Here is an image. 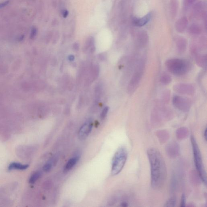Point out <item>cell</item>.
I'll use <instances>...</instances> for the list:
<instances>
[{
    "label": "cell",
    "mask_w": 207,
    "mask_h": 207,
    "mask_svg": "<svg viewBox=\"0 0 207 207\" xmlns=\"http://www.w3.org/2000/svg\"><path fill=\"white\" fill-rule=\"evenodd\" d=\"M151 167V184L153 189L163 187L167 177V169L164 158L156 148H151L147 151Z\"/></svg>",
    "instance_id": "cell-1"
},
{
    "label": "cell",
    "mask_w": 207,
    "mask_h": 207,
    "mask_svg": "<svg viewBox=\"0 0 207 207\" xmlns=\"http://www.w3.org/2000/svg\"><path fill=\"white\" fill-rule=\"evenodd\" d=\"M191 139L195 167L202 181L205 185H206V173L204 167L200 149L194 136H191Z\"/></svg>",
    "instance_id": "cell-2"
},
{
    "label": "cell",
    "mask_w": 207,
    "mask_h": 207,
    "mask_svg": "<svg viewBox=\"0 0 207 207\" xmlns=\"http://www.w3.org/2000/svg\"><path fill=\"white\" fill-rule=\"evenodd\" d=\"M128 158V151L125 147L118 148L114 154L112 160L111 175H116L123 169Z\"/></svg>",
    "instance_id": "cell-3"
},
{
    "label": "cell",
    "mask_w": 207,
    "mask_h": 207,
    "mask_svg": "<svg viewBox=\"0 0 207 207\" xmlns=\"http://www.w3.org/2000/svg\"><path fill=\"white\" fill-rule=\"evenodd\" d=\"M165 65L170 72L177 76L185 74L190 68L189 62L177 58L167 60L165 62Z\"/></svg>",
    "instance_id": "cell-4"
},
{
    "label": "cell",
    "mask_w": 207,
    "mask_h": 207,
    "mask_svg": "<svg viewBox=\"0 0 207 207\" xmlns=\"http://www.w3.org/2000/svg\"><path fill=\"white\" fill-rule=\"evenodd\" d=\"M144 67V64L143 61H140L129 84L128 89L130 93H133L138 87L142 78Z\"/></svg>",
    "instance_id": "cell-5"
},
{
    "label": "cell",
    "mask_w": 207,
    "mask_h": 207,
    "mask_svg": "<svg viewBox=\"0 0 207 207\" xmlns=\"http://www.w3.org/2000/svg\"><path fill=\"white\" fill-rule=\"evenodd\" d=\"M173 104L176 109L184 112H188L191 108L190 101L188 98L179 95L174 97Z\"/></svg>",
    "instance_id": "cell-6"
},
{
    "label": "cell",
    "mask_w": 207,
    "mask_h": 207,
    "mask_svg": "<svg viewBox=\"0 0 207 207\" xmlns=\"http://www.w3.org/2000/svg\"><path fill=\"white\" fill-rule=\"evenodd\" d=\"M174 90L177 93L181 94L192 95L194 94L195 89L194 86L190 84H178L174 85Z\"/></svg>",
    "instance_id": "cell-7"
},
{
    "label": "cell",
    "mask_w": 207,
    "mask_h": 207,
    "mask_svg": "<svg viewBox=\"0 0 207 207\" xmlns=\"http://www.w3.org/2000/svg\"><path fill=\"white\" fill-rule=\"evenodd\" d=\"M93 127V124L91 121L85 123L81 127L78 132V137L80 140H85L91 133Z\"/></svg>",
    "instance_id": "cell-8"
},
{
    "label": "cell",
    "mask_w": 207,
    "mask_h": 207,
    "mask_svg": "<svg viewBox=\"0 0 207 207\" xmlns=\"http://www.w3.org/2000/svg\"><path fill=\"white\" fill-rule=\"evenodd\" d=\"M188 20L186 17H183L177 21L175 24L176 31L180 33H183L187 27Z\"/></svg>",
    "instance_id": "cell-9"
},
{
    "label": "cell",
    "mask_w": 207,
    "mask_h": 207,
    "mask_svg": "<svg viewBox=\"0 0 207 207\" xmlns=\"http://www.w3.org/2000/svg\"><path fill=\"white\" fill-rule=\"evenodd\" d=\"M152 17V14L149 13L146 15L141 18H134L133 20V23L136 26L142 27L145 25L151 20Z\"/></svg>",
    "instance_id": "cell-10"
},
{
    "label": "cell",
    "mask_w": 207,
    "mask_h": 207,
    "mask_svg": "<svg viewBox=\"0 0 207 207\" xmlns=\"http://www.w3.org/2000/svg\"><path fill=\"white\" fill-rule=\"evenodd\" d=\"M148 37L145 31H141L138 33L137 38V43L140 47H143L146 45L148 41Z\"/></svg>",
    "instance_id": "cell-11"
},
{
    "label": "cell",
    "mask_w": 207,
    "mask_h": 207,
    "mask_svg": "<svg viewBox=\"0 0 207 207\" xmlns=\"http://www.w3.org/2000/svg\"><path fill=\"white\" fill-rule=\"evenodd\" d=\"M178 9V0H170L169 3V10L171 16L173 18L176 17Z\"/></svg>",
    "instance_id": "cell-12"
},
{
    "label": "cell",
    "mask_w": 207,
    "mask_h": 207,
    "mask_svg": "<svg viewBox=\"0 0 207 207\" xmlns=\"http://www.w3.org/2000/svg\"><path fill=\"white\" fill-rule=\"evenodd\" d=\"M29 164H23L17 162H13L9 164L8 169L9 171L12 170H24L29 167Z\"/></svg>",
    "instance_id": "cell-13"
},
{
    "label": "cell",
    "mask_w": 207,
    "mask_h": 207,
    "mask_svg": "<svg viewBox=\"0 0 207 207\" xmlns=\"http://www.w3.org/2000/svg\"><path fill=\"white\" fill-rule=\"evenodd\" d=\"M79 159V158L78 156H76L70 158L65 165V167H64V171L65 172H67L72 169L78 162Z\"/></svg>",
    "instance_id": "cell-14"
},
{
    "label": "cell",
    "mask_w": 207,
    "mask_h": 207,
    "mask_svg": "<svg viewBox=\"0 0 207 207\" xmlns=\"http://www.w3.org/2000/svg\"><path fill=\"white\" fill-rule=\"evenodd\" d=\"M187 42L183 38H179L176 41V47L178 51L180 53H183L187 48Z\"/></svg>",
    "instance_id": "cell-15"
},
{
    "label": "cell",
    "mask_w": 207,
    "mask_h": 207,
    "mask_svg": "<svg viewBox=\"0 0 207 207\" xmlns=\"http://www.w3.org/2000/svg\"><path fill=\"white\" fill-rule=\"evenodd\" d=\"M166 149L167 150V153L168 154V155L171 157L172 155L173 151H174L176 156H177L179 153L180 148L179 147V145L177 144L174 142H172V143L168 144Z\"/></svg>",
    "instance_id": "cell-16"
},
{
    "label": "cell",
    "mask_w": 207,
    "mask_h": 207,
    "mask_svg": "<svg viewBox=\"0 0 207 207\" xmlns=\"http://www.w3.org/2000/svg\"><path fill=\"white\" fill-rule=\"evenodd\" d=\"M197 63L200 67H204L206 66V56L204 55H197L196 58Z\"/></svg>",
    "instance_id": "cell-17"
},
{
    "label": "cell",
    "mask_w": 207,
    "mask_h": 207,
    "mask_svg": "<svg viewBox=\"0 0 207 207\" xmlns=\"http://www.w3.org/2000/svg\"><path fill=\"white\" fill-rule=\"evenodd\" d=\"M189 33L193 35H198L201 33V29L198 25L193 24L189 28Z\"/></svg>",
    "instance_id": "cell-18"
},
{
    "label": "cell",
    "mask_w": 207,
    "mask_h": 207,
    "mask_svg": "<svg viewBox=\"0 0 207 207\" xmlns=\"http://www.w3.org/2000/svg\"><path fill=\"white\" fill-rule=\"evenodd\" d=\"M204 5L203 3L201 2H199L197 3L194 7H193V11L194 13L196 15L200 14L201 13L203 10Z\"/></svg>",
    "instance_id": "cell-19"
},
{
    "label": "cell",
    "mask_w": 207,
    "mask_h": 207,
    "mask_svg": "<svg viewBox=\"0 0 207 207\" xmlns=\"http://www.w3.org/2000/svg\"><path fill=\"white\" fill-rule=\"evenodd\" d=\"M42 173L40 171H36L33 174L29 179V182L31 184H33L36 183V181L40 178Z\"/></svg>",
    "instance_id": "cell-20"
},
{
    "label": "cell",
    "mask_w": 207,
    "mask_h": 207,
    "mask_svg": "<svg viewBox=\"0 0 207 207\" xmlns=\"http://www.w3.org/2000/svg\"><path fill=\"white\" fill-rule=\"evenodd\" d=\"M160 81L164 85H168L171 83V78L169 75L166 73L164 74L161 77Z\"/></svg>",
    "instance_id": "cell-21"
},
{
    "label": "cell",
    "mask_w": 207,
    "mask_h": 207,
    "mask_svg": "<svg viewBox=\"0 0 207 207\" xmlns=\"http://www.w3.org/2000/svg\"><path fill=\"white\" fill-rule=\"evenodd\" d=\"M176 203V198L175 196H172L164 204V206L173 207L175 206Z\"/></svg>",
    "instance_id": "cell-22"
},
{
    "label": "cell",
    "mask_w": 207,
    "mask_h": 207,
    "mask_svg": "<svg viewBox=\"0 0 207 207\" xmlns=\"http://www.w3.org/2000/svg\"><path fill=\"white\" fill-rule=\"evenodd\" d=\"M53 166V163L52 161H49L44 165L43 167V170L46 172H49L51 170Z\"/></svg>",
    "instance_id": "cell-23"
},
{
    "label": "cell",
    "mask_w": 207,
    "mask_h": 207,
    "mask_svg": "<svg viewBox=\"0 0 207 207\" xmlns=\"http://www.w3.org/2000/svg\"><path fill=\"white\" fill-rule=\"evenodd\" d=\"M109 108L108 107H106L104 108L103 111H102L101 113L100 114V118L102 120L105 118L107 116V114H108V111H109Z\"/></svg>",
    "instance_id": "cell-24"
},
{
    "label": "cell",
    "mask_w": 207,
    "mask_h": 207,
    "mask_svg": "<svg viewBox=\"0 0 207 207\" xmlns=\"http://www.w3.org/2000/svg\"><path fill=\"white\" fill-rule=\"evenodd\" d=\"M37 33V29L35 27H33L31 29V39H33L35 38Z\"/></svg>",
    "instance_id": "cell-25"
},
{
    "label": "cell",
    "mask_w": 207,
    "mask_h": 207,
    "mask_svg": "<svg viewBox=\"0 0 207 207\" xmlns=\"http://www.w3.org/2000/svg\"><path fill=\"white\" fill-rule=\"evenodd\" d=\"M195 1L196 0H183L184 6L185 7H189L194 3Z\"/></svg>",
    "instance_id": "cell-26"
},
{
    "label": "cell",
    "mask_w": 207,
    "mask_h": 207,
    "mask_svg": "<svg viewBox=\"0 0 207 207\" xmlns=\"http://www.w3.org/2000/svg\"><path fill=\"white\" fill-rule=\"evenodd\" d=\"M186 198L185 194H182L181 199V207H184L186 206Z\"/></svg>",
    "instance_id": "cell-27"
},
{
    "label": "cell",
    "mask_w": 207,
    "mask_h": 207,
    "mask_svg": "<svg viewBox=\"0 0 207 207\" xmlns=\"http://www.w3.org/2000/svg\"><path fill=\"white\" fill-rule=\"evenodd\" d=\"M9 0H8V1H5L2 2V3H0V9L6 7V6H7V5L9 4Z\"/></svg>",
    "instance_id": "cell-28"
},
{
    "label": "cell",
    "mask_w": 207,
    "mask_h": 207,
    "mask_svg": "<svg viewBox=\"0 0 207 207\" xmlns=\"http://www.w3.org/2000/svg\"><path fill=\"white\" fill-rule=\"evenodd\" d=\"M62 16H63L64 17H67L68 15V12L67 10H64L62 12Z\"/></svg>",
    "instance_id": "cell-29"
},
{
    "label": "cell",
    "mask_w": 207,
    "mask_h": 207,
    "mask_svg": "<svg viewBox=\"0 0 207 207\" xmlns=\"http://www.w3.org/2000/svg\"><path fill=\"white\" fill-rule=\"evenodd\" d=\"M121 206L122 207H127L128 206V204L126 202H123L121 204Z\"/></svg>",
    "instance_id": "cell-30"
},
{
    "label": "cell",
    "mask_w": 207,
    "mask_h": 207,
    "mask_svg": "<svg viewBox=\"0 0 207 207\" xmlns=\"http://www.w3.org/2000/svg\"><path fill=\"white\" fill-rule=\"evenodd\" d=\"M204 138L206 141L207 140V128H206L205 131H204Z\"/></svg>",
    "instance_id": "cell-31"
},
{
    "label": "cell",
    "mask_w": 207,
    "mask_h": 207,
    "mask_svg": "<svg viewBox=\"0 0 207 207\" xmlns=\"http://www.w3.org/2000/svg\"><path fill=\"white\" fill-rule=\"evenodd\" d=\"M69 59L70 61H72V60H73L74 59V57L73 56L71 55V56H70L69 57Z\"/></svg>",
    "instance_id": "cell-32"
}]
</instances>
